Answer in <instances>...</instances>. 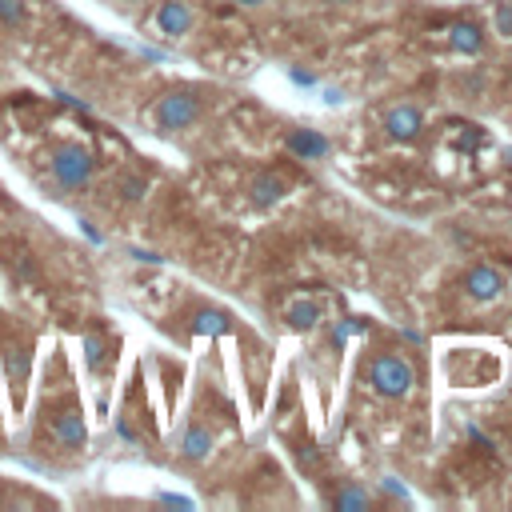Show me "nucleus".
<instances>
[{"instance_id":"7ed1b4c3","label":"nucleus","mask_w":512,"mask_h":512,"mask_svg":"<svg viewBox=\"0 0 512 512\" xmlns=\"http://www.w3.org/2000/svg\"><path fill=\"white\" fill-rule=\"evenodd\" d=\"M364 368H368V384L380 400H404L416 388V364L400 348H376Z\"/></svg>"},{"instance_id":"20e7f679","label":"nucleus","mask_w":512,"mask_h":512,"mask_svg":"<svg viewBox=\"0 0 512 512\" xmlns=\"http://www.w3.org/2000/svg\"><path fill=\"white\" fill-rule=\"evenodd\" d=\"M284 196H288L284 172H276V168H252V172L244 176V200H248L256 212H272Z\"/></svg>"},{"instance_id":"a211bd4d","label":"nucleus","mask_w":512,"mask_h":512,"mask_svg":"<svg viewBox=\"0 0 512 512\" xmlns=\"http://www.w3.org/2000/svg\"><path fill=\"white\" fill-rule=\"evenodd\" d=\"M492 32L512 40V0H496L492 4Z\"/></svg>"},{"instance_id":"412c9836","label":"nucleus","mask_w":512,"mask_h":512,"mask_svg":"<svg viewBox=\"0 0 512 512\" xmlns=\"http://www.w3.org/2000/svg\"><path fill=\"white\" fill-rule=\"evenodd\" d=\"M288 76H292V84H304V88L316 84V76H312V72H300V68H288Z\"/></svg>"},{"instance_id":"5701e85b","label":"nucleus","mask_w":512,"mask_h":512,"mask_svg":"<svg viewBox=\"0 0 512 512\" xmlns=\"http://www.w3.org/2000/svg\"><path fill=\"white\" fill-rule=\"evenodd\" d=\"M132 256H136V260H148V264H160V256H156V252H140V248H136Z\"/></svg>"},{"instance_id":"aec40b11","label":"nucleus","mask_w":512,"mask_h":512,"mask_svg":"<svg viewBox=\"0 0 512 512\" xmlns=\"http://www.w3.org/2000/svg\"><path fill=\"white\" fill-rule=\"evenodd\" d=\"M108 4H112L116 12H124V16H132V12H140L148 0H108Z\"/></svg>"},{"instance_id":"f8f14e48","label":"nucleus","mask_w":512,"mask_h":512,"mask_svg":"<svg viewBox=\"0 0 512 512\" xmlns=\"http://www.w3.org/2000/svg\"><path fill=\"white\" fill-rule=\"evenodd\" d=\"M324 504L336 508V512H364V508L376 504V496H372L368 488H360L356 480H344L340 488H332V492L324 496Z\"/></svg>"},{"instance_id":"1a4fd4ad","label":"nucleus","mask_w":512,"mask_h":512,"mask_svg":"<svg viewBox=\"0 0 512 512\" xmlns=\"http://www.w3.org/2000/svg\"><path fill=\"white\" fill-rule=\"evenodd\" d=\"M184 320H188V332L192 336H224V332L236 328V320L224 308H212V304H192V312Z\"/></svg>"},{"instance_id":"f257e3e1","label":"nucleus","mask_w":512,"mask_h":512,"mask_svg":"<svg viewBox=\"0 0 512 512\" xmlns=\"http://www.w3.org/2000/svg\"><path fill=\"white\" fill-rule=\"evenodd\" d=\"M208 96H212V92H208L204 84H176V88H168V92L152 104V132H156V136H176V132L192 128V124L204 116Z\"/></svg>"},{"instance_id":"dca6fc26","label":"nucleus","mask_w":512,"mask_h":512,"mask_svg":"<svg viewBox=\"0 0 512 512\" xmlns=\"http://www.w3.org/2000/svg\"><path fill=\"white\" fill-rule=\"evenodd\" d=\"M376 492H380V500H384V504H404V508H412V504H416V500H412V492H408L396 476H380V480H376Z\"/></svg>"},{"instance_id":"ddd939ff","label":"nucleus","mask_w":512,"mask_h":512,"mask_svg":"<svg viewBox=\"0 0 512 512\" xmlns=\"http://www.w3.org/2000/svg\"><path fill=\"white\" fill-rule=\"evenodd\" d=\"M484 28L476 24V20H460V24H452L448 28V48L452 52H460V56H480L484 52Z\"/></svg>"},{"instance_id":"9b49d317","label":"nucleus","mask_w":512,"mask_h":512,"mask_svg":"<svg viewBox=\"0 0 512 512\" xmlns=\"http://www.w3.org/2000/svg\"><path fill=\"white\" fill-rule=\"evenodd\" d=\"M148 188H152V180H148V172H140V168H124V172L112 180V192H116V200H120L124 208L144 204Z\"/></svg>"},{"instance_id":"423d86ee","label":"nucleus","mask_w":512,"mask_h":512,"mask_svg":"<svg viewBox=\"0 0 512 512\" xmlns=\"http://www.w3.org/2000/svg\"><path fill=\"white\" fill-rule=\"evenodd\" d=\"M152 28H156L164 40H184V36L196 28V8H192V0H160L156 12H152Z\"/></svg>"},{"instance_id":"393cba45","label":"nucleus","mask_w":512,"mask_h":512,"mask_svg":"<svg viewBox=\"0 0 512 512\" xmlns=\"http://www.w3.org/2000/svg\"><path fill=\"white\" fill-rule=\"evenodd\" d=\"M504 164H508V168H512V148H508V152H504Z\"/></svg>"},{"instance_id":"2eb2a0df","label":"nucleus","mask_w":512,"mask_h":512,"mask_svg":"<svg viewBox=\"0 0 512 512\" xmlns=\"http://www.w3.org/2000/svg\"><path fill=\"white\" fill-rule=\"evenodd\" d=\"M80 348H84V364H88V372L100 376V372H104V360L112 356V340H108L100 328H88V332L80 336Z\"/></svg>"},{"instance_id":"b1692460","label":"nucleus","mask_w":512,"mask_h":512,"mask_svg":"<svg viewBox=\"0 0 512 512\" xmlns=\"http://www.w3.org/2000/svg\"><path fill=\"white\" fill-rule=\"evenodd\" d=\"M320 4H328V8H352L356 0H320Z\"/></svg>"},{"instance_id":"f03ea898","label":"nucleus","mask_w":512,"mask_h":512,"mask_svg":"<svg viewBox=\"0 0 512 512\" xmlns=\"http://www.w3.org/2000/svg\"><path fill=\"white\" fill-rule=\"evenodd\" d=\"M48 176L60 192H84L96 176V156L80 140H52L48 144Z\"/></svg>"},{"instance_id":"4be33fe9","label":"nucleus","mask_w":512,"mask_h":512,"mask_svg":"<svg viewBox=\"0 0 512 512\" xmlns=\"http://www.w3.org/2000/svg\"><path fill=\"white\" fill-rule=\"evenodd\" d=\"M232 4H236V8H244V12H256V8H264L268 0H232Z\"/></svg>"},{"instance_id":"39448f33","label":"nucleus","mask_w":512,"mask_h":512,"mask_svg":"<svg viewBox=\"0 0 512 512\" xmlns=\"http://www.w3.org/2000/svg\"><path fill=\"white\" fill-rule=\"evenodd\" d=\"M460 284H464V296L472 304H496L508 292V276L500 268H492V264H472Z\"/></svg>"},{"instance_id":"4468645a","label":"nucleus","mask_w":512,"mask_h":512,"mask_svg":"<svg viewBox=\"0 0 512 512\" xmlns=\"http://www.w3.org/2000/svg\"><path fill=\"white\" fill-rule=\"evenodd\" d=\"M320 316H324L320 304H316V300H304V296L284 308V324H288L292 332H316V328H320Z\"/></svg>"},{"instance_id":"9d476101","label":"nucleus","mask_w":512,"mask_h":512,"mask_svg":"<svg viewBox=\"0 0 512 512\" xmlns=\"http://www.w3.org/2000/svg\"><path fill=\"white\" fill-rule=\"evenodd\" d=\"M212 444H216V436H212L208 424H188V428L180 432V440H176V456H180L184 464H204V460L212 456Z\"/></svg>"},{"instance_id":"0eeeda50","label":"nucleus","mask_w":512,"mask_h":512,"mask_svg":"<svg viewBox=\"0 0 512 512\" xmlns=\"http://www.w3.org/2000/svg\"><path fill=\"white\" fill-rule=\"evenodd\" d=\"M420 132H424V112H420V104L404 100V104H392V108L384 112V136H388V140H396V144H416Z\"/></svg>"},{"instance_id":"6ab92c4d","label":"nucleus","mask_w":512,"mask_h":512,"mask_svg":"<svg viewBox=\"0 0 512 512\" xmlns=\"http://www.w3.org/2000/svg\"><path fill=\"white\" fill-rule=\"evenodd\" d=\"M156 504H168V508H192V500H188V496H176V492H160Z\"/></svg>"},{"instance_id":"f3484780","label":"nucleus","mask_w":512,"mask_h":512,"mask_svg":"<svg viewBox=\"0 0 512 512\" xmlns=\"http://www.w3.org/2000/svg\"><path fill=\"white\" fill-rule=\"evenodd\" d=\"M28 24V0H0V28H24Z\"/></svg>"},{"instance_id":"6e6552de","label":"nucleus","mask_w":512,"mask_h":512,"mask_svg":"<svg viewBox=\"0 0 512 512\" xmlns=\"http://www.w3.org/2000/svg\"><path fill=\"white\" fill-rule=\"evenodd\" d=\"M284 148H288L296 160H312V164H320V160H328L332 140H328L320 128H288V132H284Z\"/></svg>"}]
</instances>
